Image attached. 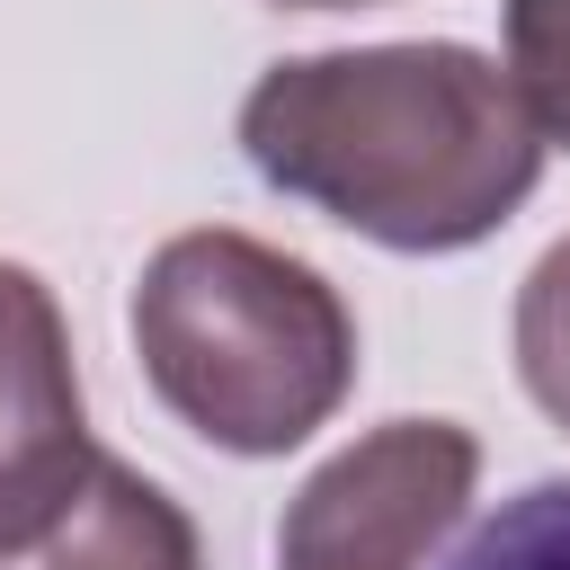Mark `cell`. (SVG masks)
I'll return each instance as SVG.
<instances>
[{"mask_svg": "<svg viewBox=\"0 0 570 570\" xmlns=\"http://www.w3.org/2000/svg\"><path fill=\"white\" fill-rule=\"evenodd\" d=\"M0 570H205V552H196L187 508L160 481H142L107 445H89L0 534Z\"/></svg>", "mask_w": 570, "mask_h": 570, "instance_id": "5", "label": "cell"}, {"mask_svg": "<svg viewBox=\"0 0 570 570\" xmlns=\"http://www.w3.org/2000/svg\"><path fill=\"white\" fill-rule=\"evenodd\" d=\"M134 356L178 428L258 463L330 428L356 383V321L312 258L214 223L142 258Z\"/></svg>", "mask_w": 570, "mask_h": 570, "instance_id": "2", "label": "cell"}, {"mask_svg": "<svg viewBox=\"0 0 570 570\" xmlns=\"http://www.w3.org/2000/svg\"><path fill=\"white\" fill-rule=\"evenodd\" d=\"M240 160L356 240L436 258L490 240L534 196L543 134L472 45H347L258 71Z\"/></svg>", "mask_w": 570, "mask_h": 570, "instance_id": "1", "label": "cell"}, {"mask_svg": "<svg viewBox=\"0 0 570 570\" xmlns=\"http://www.w3.org/2000/svg\"><path fill=\"white\" fill-rule=\"evenodd\" d=\"M481 481V445L454 419H383L338 445L276 517V570H419Z\"/></svg>", "mask_w": 570, "mask_h": 570, "instance_id": "3", "label": "cell"}, {"mask_svg": "<svg viewBox=\"0 0 570 570\" xmlns=\"http://www.w3.org/2000/svg\"><path fill=\"white\" fill-rule=\"evenodd\" d=\"M89 454L62 303L36 267L0 258V534Z\"/></svg>", "mask_w": 570, "mask_h": 570, "instance_id": "4", "label": "cell"}, {"mask_svg": "<svg viewBox=\"0 0 570 570\" xmlns=\"http://www.w3.org/2000/svg\"><path fill=\"white\" fill-rule=\"evenodd\" d=\"M285 9H356V0H285Z\"/></svg>", "mask_w": 570, "mask_h": 570, "instance_id": "9", "label": "cell"}, {"mask_svg": "<svg viewBox=\"0 0 570 570\" xmlns=\"http://www.w3.org/2000/svg\"><path fill=\"white\" fill-rule=\"evenodd\" d=\"M508 80L543 142H570V0H508Z\"/></svg>", "mask_w": 570, "mask_h": 570, "instance_id": "8", "label": "cell"}, {"mask_svg": "<svg viewBox=\"0 0 570 570\" xmlns=\"http://www.w3.org/2000/svg\"><path fill=\"white\" fill-rule=\"evenodd\" d=\"M445 570H570V481L499 499V517H481Z\"/></svg>", "mask_w": 570, "mask_h": 570, "instance_id": "7", "label": "cell"}, {"mask_svg": "<svg viewBox=\"0 0 570 570\" xmlns=\"http://www.w3.org/2000/svg\"><path fill=\"white\" fill-rule=\"evenodd\" d=\"M517 374L552 428H570V232L517 285Z\"/></svg>", "mask_w": 570, "mask_h": 570, "instance_id": "6", "label": "cell"}]
</instances>
